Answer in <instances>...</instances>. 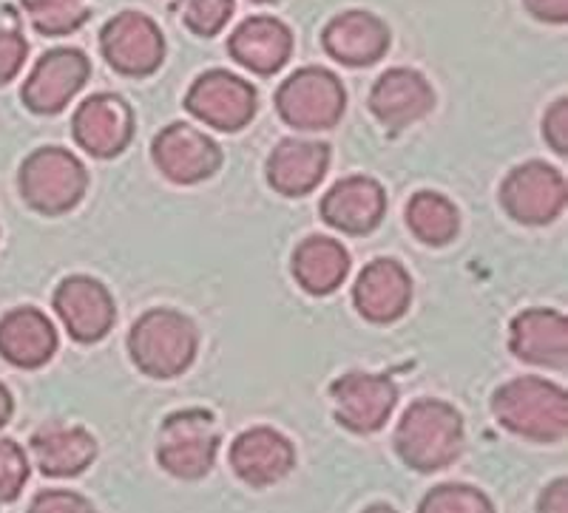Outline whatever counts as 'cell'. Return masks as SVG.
I'll return each mask as SVG.
<instances>
[{"instance_id":"obj_1","label":"cell","mask_w":568,"mask_h":513,"mask_svg":"<svg viewBox=\"0 0 568 513\" xmlns=\"http://www.w3.org/2000/svg\"><path fill=\"white\" fill-rule=\"evenodd\" d=\"M395 451L409 469L424 474L446 469L464 451V420L458 409L435 398L415 400L395 429Z\"/></svg>"},{"instance_id":"obj_2","label":"cell","mask_w":568,"mask_h":513,"mask_svg":"<svg viewBox=\"0 0 568 513\" xmlns=\"http://www.w3.org/2000/svg\"><path fill=\"white\" fill-rule=\"evenodd\" d=\"M491 411L504 429L535 443H557L568 431L566 392L535 375L500 386L491 398Z\"/></svg>"},{"instance_id":"obj_3","label":"cell","mask_w":568,"mask_h":513,"mask_svg":"<svg viewBox=\"0 0 568 513\" xmlns=\"http://www.w3.org/2000/svg\"><path fill=\"white\" fill-rule=\"evenodd\" d=\"M200 332L194 321L174 309H151L131 327L129 352L142 375L176 378L194 363Z\"/></svg>"},{"instance_id":"obj_4","label":"cell","mask_w":568,"mask_h":513,"mask_svg":"<svg viewBox=\"0 0 568 513\" xmlns=\"http://www.w3.org/2000/svg\"><path fill=\"white\" fill-rule=\"evenodd\" d=\"M89 187L83 162L65 148H40L20 167V193L43 216H60L78 207Z\"/></svg>"},{"instance_id":"obj_5","label":"cell","mask_w":568,"mask_h":513,"mask_svg":"<svg viewBox=\"0 0 568 513\" xmlns=\"http://www.w3.org/2000/svg\"><path fill=\"white\" fill-rule=\"evenodd\" d=\"M220 431L211 411L185 409L162 420L156 460L176 480H202L216 462Z\"/></svg>"},{"instance_id":"obj_6","label":"cell","mask_w":568,"mask_h":513,"mask_svg":"<svg viewBox=\"0 0 568 513\" xmlns=\"http://www.w3.org/2000/svg\"><path fill=\"white\" fill-rule=\"evenodd\" d=\"M347 91L342 80L322 65L293 71L276 91V111L287 125L302 131L333 129L344 114Z\"/></svg>"},{"instance_id":"obj_7","label":"cell","mask_w":568,"mask_h":513,"mask_svg":"<svg viewBox=\"0 0 568 513\" xmlns=\"http://www.w3.org/2000/svg\"><path fill=\"white\" fill-rule=\"evenodd\" d=\"M105 63L123 78H149L165 60V38L149 14L120 12L100 32Z\"/></svg>"},{"instance_id":"obj_8","label":"cell","mask_w":568,"mask_h":513,"mask_svg":"<svg viewBox=\"0 0 568 513\" xmlns=\"http://www.w3.org/2000/svg\"><path fill=\"white\" fill-rule=\"evenodd\" d=\"M256 89L247 80L222 69L205 71L202 78L191 83L185 94V109L196 120L207 122L211 129L225 131V134L245 129L256 116Z\"/></svg>"},{"instance_id":"obj_9","label":"cell","mask_w":568,"mask_h":513,"mask_svg":"<svg viewBox=\"0 0 568 513\" xmlns=\"http://www.w3.org/2000/svg\"><path fill=\"white\" fill-rule=\"evenodd\" d=\"M500 202L524 225H549L566 207V179L546 162H526L504 179Z\"/></svg>"},{"instance_id":"obj_10","label":"cell","mask_w":568,"mask_h":513,"mask_svg":"<svg viewBox=\"0 0 568 513\" xmlns=\"http://www.w3.org/2000/svg\"><path fill=\"white\" fill-rule=\"evenodd\" d=\"M156 167L176 185H196L220 171L222 148L187 122H171L151 145Z\"/></svg>"},{"instance_id":"obj_11","label":"cell","mask_w":568,"mask_h":513,"mask_svg":"<svg viewBox=\"0 0 568 513\" xmlns=\"http://www.w3.org/2000/svg\"><path fill=\"white\" fill-rule=\"evenodd\" d=\"M91 63L80 49H52L38 60L23 85V103L34 114H60L89 83Z\"/></svg>"},{"instance_id":"obj_12","label":"cell","mask_w":568,"mask_h":513,"mask_svg":"<svg viewBox=\"0 0 568 513\" xmlns=\"http://www.w3.org/2000/svg\"><path fill=\"white\" fill-rule=\"evenodd\" d=\"M71 134L91 156L111 160L134 140V111L116 94H94L80 103L71 120Z\"/></svg>"},{"instance_id":"obj_13","label":"cell","mask_w":568,"mask_h":513,"mask_svg":"<svg viewBox=\"0 0 568 513\" xmlns=\"http://www.w3.org/2000/svg\"><path fill=\"white\" fill-rule=\"evenodd\" d=\"M336 420L355 434H373L384 429L398 403L393 378L373 372H347L333 383Z\"/></svg>"},{"instance_id":"obj_14","label":"cell","mask_w":568,"mask_h":513,"mask_svg":"<svg viewBox=\"0 0 568 513\" xmlns=\"http://www.w3.org/2000/svg\"><path fill=\"white\" fill-rule=\"evenodd\" d=\"M54 309L69 335L80 343H98L114 324L111 293L89 276H71L54 289Z\"/></svg>"},{"instance_id":"obj_15","label":"cell","mask_w":568,"mask_h":513,"mask_svg":"<svg viewBox=\"0 0 568 513\" xmlns=\"http://www.w3.org/2000/svg\"><path fill=\"white\" fill-rule=\"evenodd\" d=\"M324 52L349 69L373 65L387 54L389 29L378 14L349 9L329 20L322 34Z\"/></svg>"},{"instance_id":"obj_16","label":"cell","mask_w":568,"mask_h":513,"mask_svg":"<svg viewBox=\"0 0 568 513\" xmlns=\"http://www.w3.org/2000/svg\"><path fill=\"white\" fill-rule=\"evenodd\" d=\"M387 193L369 176H347L324 193L322 216L333 230L367 236L382 225Z\"/></svg>"},{"instance_id":"obj_17","label":"cell","mask_w":568,"mask_h":513,"mask_svg":"<svg viewBox=\"0 0 568 513\" xmlns=\"http://www.w3.org/2000/svg\"><path fill=\"white\" fill-rule=\"evenodd\" d=\"M231 465L242 482L253 488H267L282 482L296 465V449L284 434L265 429L242 431L231 445Z\"/></svg>"},{"instance_id":"obj_18","label":"cell","mask_w":568,"mask_h":513,"mask_svg":"<svg viewBox=\"0 0 568 513\" xmlns=\"http://www.w3.org/2000/svg\"><path fill=\"white\" fill-rule=\"evenodd\" d=\"M355 309L369 324H393L409 309L413 281L409 273L393 258H375L362 270L353 289Z\"/></svg>"},{"instance_id":"obj_19","label":"cell","mask_w":568,"mask_h":513,"mask_svg":"<svg viewBox=\"0 0 568 513\" xmlns=\"http://www.w3.org/2000/svg\"><path fill=\"white\" fill-rule=\"evenodd\" d=\"M435 105L433 85L413 69H389L373 83L369 111L389 129H407Z\"/></svg>"},{"instance_id":"obj_20","label":"cell","mask_w":568,"mask_h":513,"mask_svg":"<svg viewBox=\"0 0 568 513\" xmlns=\"http://www.w3.org/2000/svg\"><path fill=\"white\" fill-rule=\"evenodd\" d=\"M32 454L45 476L69 480L83 474L98 460V440L83 425L49 420L32 434Z\"/></svg>"},{"instance_id":"obj_21","label":"cell","mask_w":568,"mask_h":513,"mask_svg":"<svg viewBox=\"0 0 568 513\" xmlns=\"http://www.w3.org/2000/svg\"><path fill=\"white\" fill-rule=\"evenodd\" d=\"M511 352L531 366L566 369L568 321L557 309H526L511 321Z\"/></svg>"},{"instance_id":"obj_22","label":"cell","mask_w":568,"mask_h":513,"mask_svg":"<svg viewBox=\"0 0 568 513\" xmlns=\"http://www.w3.org/2000/svg\"><path fill=\"white\" fill-rule=\"evenodd\" d=\"M227 52L253 74L271 78L287 65L293 54V32L276 18H247L227 40Z\"/></svg>"},{"instance_id":"obj_23","label":"cell","mask_w":568,"mask_h":513,"mask_svg":"<svg viewBox=\"0 0 568 513\" xmlns=\"http://www.w3.org/2000/svg\"><path fill=\"white\" fill-rule=\"evenodd\" d=\"M58 352V332L40 309L20 307L0 321V355L18 369H40Z\"/></svg>"},{"instance_id":"obj_24","label":"cell","mask_w":568,"mask_h":513,"mask_svg":"<svg viewBox=\"0 0 568 513\" xmlns=\"http://www.w3.org/2000/svg\"><path fill=\"white\" fill-rule=\"evenodd\" d=\"M329 167V148L324 142L284 140L267 160V182L282 196H304L322 185Z\"/></svg>"},{"instance_id":"obj_25","label":"cell","mask_w":568,"mask_h":513,"mask_svg":"<svg viewBox=\"0 0 568 513\" xmlns=\"http://www.w3.org/2000/svg\"><path fill=\"white\" fill-rule=\"evenodd\" d=\"M349 273V256L336 238H304L293 253V276L311 296H329L342 287Z\"/></svg>"},{"instance_id":"obj_26","label":"cell","mask_w":568,"mask_h":513,"mask_svg":"<svg viewBox=\"0 0 568 513\" xmlns=\"http://www.w3.org/2000/svg\"><path fill=\"white\" fill-rule=\"evenodd\" d=\"M407 225L418 242L438 247V244L453 242L458 233V211L440 193L420 191L407 205Z\"/></svg>"},{"instance_id":"obj_27","label":"cell","mask_w":568,"mask_h":513,"mask_svg":"<svg viewBox=\"0 0 568 513\" xmlns=\"http://www.w3.org/2000/svg\"><path fill=\"white\" fill-rule=\"evenodd\" d=\"M32 27L49 38L74 34L91 18V0H20Z\"/></svg>"},{"instance_id":"obj_28","label":"cell","mask_w":568,"mask_h":513,"mask_svg":"<svg viewBox=\"0 0 568 513\" xmlns=\"http://www.w3.org/2000/svg\"><path fill=\"white\" fill-rule=\"evenodd\" d=\"M418 513H495L489 496L475 485H438L420 502Z\"/></svg>"},{"instance_id":"obj_29","label":"cell","mask_w":568,"mask_h":513,"mask_svg":"<svg viewBox=\"0 0 568 513\" xmlns=\"http://www.w3.org/2000/svg\"><path fill=\"white\" fill-rule=\"evenodd\" d=\"M182 23L200 38H216L233 14V0H180Z\"/></svg>"},{"instance_id":"obj_30","label":"cell","mask_w":568,"mask_h":513,"mask_svg":"<svg viewBox=\"0 0 568 513\" xmlns=\"http://www.w3.org/2000/svg\"><path fill=\"white\" fill-rule=\"evenodd\" d=\"M29 480V462L14 440H0V505L14 502Z\"/></svg>"},{"instance_id":"obj_31","label":"cell","mask_w":568,"mask_h":513,"mask_svg":"<svg viewBox=\"0 0 568 513\" xmlns=\"http://www.w3.org/2000/svg\"><path fill=\"white\" fill-rule=\"evenodd\" d=\"M27 54L29 43L23 34L12 32V29L0 32V85L12 83L18 78V71L27 63Z\"/></svg>"},{"instance_id":"obj_32","label":"cell","mask_w":568,"mask_h":513,"mask_svg":"<svg viewBox=\"0 0 568 513\" xmlns=\"http://www.w3.org/2000/svg\"><path fill=\"white\" fill-rule=\"evenodd\" d=\"M29 513H94L91 502L85 496L74 494V491H43V494L34 496Z\"/></svg>"},{"instance_id":"obj_33","label":"cell","mask_w":568,"mask_h":513,"mask_svg":"<svg viewBox=\"0 0 568 513\" xmlns=\"http://www.w3.org/2000/svg\"><path fill=\"white\" fill-rule=\"evenodd\" d=\"M542 136H546V142H549V148L555 151V154L566 156V151H568V103H566V96L555 100V103L549 105V111H546V116H542Z\"/></svg>"},{"instance_id":"obj_34","label":"cell","mask_w":568,"mask_h":513,"mask_svg":"<svg viewBox=\"0 0 568 513\" xmlns=\"http://www.w3.org/2000/svg\"><path fill=\"white\" fill-rule=\"evenodd\" d=\"M526 9L542 23L560 27L568 20V0H524Z\"/></svg>"},{"instance_id":"obj_35","label":"cell","mask_w":568,"mask_h":513,"mask_svg":"<svg viewBox=\"0 0 568 513\" xmlns=\"http://www.w3.org/2000/svg\"><path fill=\"white\" fill-rule=\"evenodd\" d=\"M537 513H568V482L562 476L542 491Z\"/></svg>"},{"instance_id":"obj_36","label":"cell","mask_w":568,"mask_h":513,"mask_svg":"<svg viewBox=\"0 0 568 513\" xmlns=\"http://www.w3.org/2000/svg\"><path fill=\"white\" fill-rule=\"evenodd\" d=\"M14 411V400L12 394H9V389L3 383H0V429L9 423V418H12Z\"/></svg>"},{"instance_id":"obj_37","label":"cell","mask_w":568,"mask_h":513,"mask_svg":"<svg viewBox=\"0 0 568 513\" xmlns=\"http://www.w3.org/2000/svg\"><path fill=\"white\" fill-rule=\"evenodd\" d=\"M364 513H398V511H395V507H389V505H373V507H367Z\"/></svg>"},{"instance_id":"obj_38","label":"cell","mask_w":568,"mask_h":513,"mask_svg":"<svg viewBox=\"0 0 568 513\" xmlns=\"http://www.w3.org/2000/svg\"><path fill=\"white\" fill-rule=\"evenodd\" d=\"M253 3H276V0H253Z\"/></svg>"}]
</instances>
